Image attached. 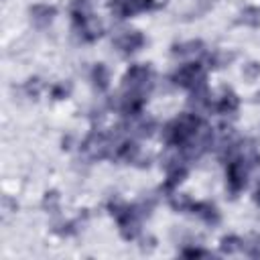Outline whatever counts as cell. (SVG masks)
Returning <instances> with one entry per match:
<instances>
[{"instance_id": "6da1fadb", "label": "cell", "mask_w": 260, "mask_h": 260, "mask_svg": "<svg viewBox=\"0 0 260 260\" xmlns=\"http://www.w3.org/2000/svg\"><path fill=\"white\" fill-rule=\"evenodd\" d=\"M150 209H152V201H148V203L144 201V203H136V205H128L118 197L108 201V211L112 213V217H116L120 236L128 242L140 234V221L150 213Z\"/></svg>"}, {"instance_id": "7a4b0ae2", "label": "cell", "mask_w": 260, "mask_h": 260, "mask_svg": "<svg viewBox=\"0 0 260 260\" xmlns=\"http://www.w3.org/2000/svg\"><path fill=\"white\" fill-rule=\"evenodd\" d=\"M203 120L199 114L193 112H183L179 114L175 120H171L165 130H162V138L169 146L175 148H185L201 130H203Z\"/></svg>"}, {"instance_id": "3957f363", "label": "cell", "mask_w": 260, "mask_h": 260, "mask_svg": "<svg viewBox=\"0 0 260 260\" xmlns=\"http://www.w3.org/2000/svg\"><path fill=\"white\" fill-rule=\"evenodd\" d=\"M152 79H154V73L150 65H142V63L130 65L122 77V93H134V95L148 98L152 89Z\"/></svg>"}, {"instance_id": "277c9868", "label": "cell", "mask_w": 260, "mask_h": 260, "mask_svg": "<svg viewBox=\"0 0 260 260\" xmlns=\"http://www.w3.org/2000/svg\"><path fill=\"white\" fill-rule=\"evenodd\" d=\"M114 150H116V146H114L112 136H108L104 132H91L81 142V152L89 160H102V158L114 156Z\"/></svg>"}, {"instance_id": "5b68a950", "label": "cell", "mask_w": 260, "mask_h": 260, "mask_svg": "<svg viewBox=\"0 0 260 260\" xmlns=\"http://www.w3.org/2000/svg\"><path fill=\"white\" fill-rule=\"evenodd\" d=\"M171 81L179 87H185V89H193L201 83H205V69H203V63L199 61H193V63H185L181 65L173 75H171Z\"/></svg>"}, {"instance_id": "8992f818", "label": "cell", "mask_w": 260, "mask_h": 260, "mask_svg": "<svg viewBox=\"0 0 260 260\" xmlns=\"http://www.w3.org/2000/svg\"><path fill=\"white\" fill-rule=\"evenodd\" d=\"M156 6H158L156 0H112L110 2V10L118 18H130L140 12L154 10Z\"/></svg>"}, {"instance_id": "52a82bcc", "label": "cell", "mask_w": 260, "mask_h": 260, "mask_svg": "<svg viewBox=\"0 0 260 260\" xmlns=\"http://www.w3.org/2000/svg\"><path fill=\"white\" fill-rule=\"evenodd\" d=\"M144 43H146V39L140 30H126L114 39V45L122 55H132V53L140 51L144 47Z\"/></svg>"}, {"instance_id": "ba28073f", "label": "cell", "mask_w": 260, "mask_h": 260, "mask_svg": "<svg viewBox=\"0 0 260 260\" xmlns=\"http://www.w3.org/2000/svg\"><path fill=\"white\" fill-rule=\"evenodd\" d=\"M28 14H30V20H32L35 26L45 28V26H49L55 20L57 8L53 4H35V6H30Z\"/></svg>"}, {"instance_id": "9c48e42d", "label": "cell", "mask_w": 260, "mask_h": 260, "mask_svg": "<svg viewBox=\"0 0 260 260\" xmlns=\"http://www.w3.org/2000/svg\"><path fill=\"white\" fill-rule=\"evenodd\" d=\"M189 213L199 215L207 225H217L219 219H221L217 207H215L213 203H209V201H191V205H189Z\"/></svg>"}, {"instance_id": "30bf717a", "label": "cell", "mask_w": 260, "mask_h": 260, "mask_svg": "<svg viewBox=\"0 0 260 260\" xmlns=\"http://www.w3.org/2000/svg\"><path fill=\"white\" fill-rule=\"evenodd\" d=\"M185 177H187V165H183V162H175V165H171L169 167V173H167V181L162 183V191L165 193H169V195H173V191L185 181Z\"/></svg>"}, {"instance_id": "8fae6325", "label": "cell", "mask_w": 260, "mask_h": 260, "mask_svg": "<svg viewBox=\"0 0 260 260\" xmlns=\"http://www.w3.org/2000/svg\"><path fill=\"white\" fill-rule=\"evenodd\" d=\"M114 156L118 158V160H122V162H136L138 158H140V146L134 142V140H122L118 146H116V150H114Z\"/></svg>"}, {"instance_id": "7c38bea8", "label": "cell", "mask_w": 260, "mask_h": 260, "mask_svg": "<svg viewBox=\"0 0 260 260\" xmlns=\"http://www.w3.org/2000/svg\"><path fill=\"white\" fill-rule=\"evenodd\" d=\"M69 14H71V20H73V26H79L81 22L89 20L93 14H91V6L87 0H71L69 4Z\"/></svg>"}, {"instance_id": "4fadbf2b", "label": "cell", "mask_w": 260, "mask_h": 260, "mask_svg": "<svg viewBox=\"0 0 260 260\" xmlns=\"http://www.w3.org/2000/svg\"><path fill=\"white\" fill-rule=\"evenodd\" d=\"M238 108H240V100L232 89H225L223 95L213 104V110L217 114H234Z\"/></svg>"}, {"instance_id": "5bb4252c", "label": "cell", "mask_w": 260, "mask_h": 260, "mask_svg": "<svg viewBox=\"0 0 260 260\" xmlns=\"http://www.w3.org/2000/svg\"><path fill=\"white\" fill-rule=\"evenodd\" d=\"M91 83L98 91H106L110 87V71L104 63H95L91 69Z\"/></svg>"}, {"instance_id": "9a60e30c", "label": "cell", "mask_w": 260, "mask_h": 260, "mask_svg": "<svg viewBox=\"0 0 260 260\" xmlns=\"http://www.w3.org/2000/svg\"><path fill=\"white\" fill-rule=\"evenodd\" d=\"M240 250H244V240L242 238L232 234V236H223L219 240V252L221 254H236Z\"/></svg>"}, {"instance_id": "2e32d148", "label": "cell", "mask_w": 260, "mask_h": 260, "mask_svg": "<svg viewBox=\"0 0 260 260\" xmlns=\"http://www.w3.org/2000/svg\"><path fill=\"white\" fill-rule=\"evenodd\" d=\"M236 59V53H228V51H215L209 55V65L211 67H225Z\"/></svg>"}, {"instance_id": "e0dca14e", "label": "cell", "mask_w": 260, "mask_h": 260, "mask_svg": "<svg viewBox=\"0 0 260 260\" xmlns=\"http://www.w3.org/2000/svg\"><path fill=\"white\" fill-rule=\"evenodd\" d=\"M240 22L242 24H250V26H258L260 24V8H256V6L244 8L242 14H240Z\"/></svg>"}, {"instance_id": "ac0fdd59", "label": "cell", "mask_w": 260, "mask_h": 260, "mask_svg": "<svg viewBox=\"0 0 260 260\" xmlns=\"http://www.w3.org/2000/svg\"><path fill=\"white\" fill-rule=\"evenodd\" d=\"M201 49H203V43L201 41H189V43L175 45L173 47V53L175 55H193V53H199Z\"/></svg>"}, {"instance_id": "d6986e66", "label": "cell", "mask_w": 260, "mask_h": 260, "mask_svg": "<svg viewBox=\"0 0 260 260\" xmlns=\"http://www.w3.org/2000/svg\"><path fill=\"white\" fill-rule=\"evenodd\" d=\"M59 201H61L59 191H55V189H53V191H47V193H45V197H43V203H41V205H43V209H45L47 213H49V211H51V213H55V211L59 209Z\"/></svg>"}, {"instance_id": "ffe728a7", "label": "cell", "mask_w": 260, "mask_h": 260, "mask_svg": "<svg viewBox=\"0 0 260 260\" xmlns=\"http://www.w3.org/2000/svg\"><path fill=\"white\" fill-rule=\"evenodd\" d=\"M132 128H134V132H136L138 136H150L152 130H154V120H152V118H142V120H138Z\"/></svg>"}, {"instance_id": "44dd1931", "label": "cell", "mask_w": 260, "mask_h": 260, "mask_svg": "<svg viewBox=\"0 0 260 260\" xmlns=\"http://www.w3.org/2000/svg\"><path fill=\"white\" fill-rule=\"evenodd\" d=\"M69 91H71V85H69V83H57V85H53L51 95H53L55 100H63V98L69 95Z\"/></svg>"}, {"instance_id": "7402d4cb", "label": "cell", "mask_w": 260, "mask_h": 260, "mask_svg": "<svg viewBox=\"0 0 260 260\" xmlns=\"http://www.w3.org/2000/svg\"><path fill=\"white\" fill-rule=\"evenodd\" d=\"M260 75V63H256V61H252V63H248V65H244V77L246 79H250V81H254L256 77Z\"/></svg>"}, {"instance_id": "603a6c76", "label": "cell", "mask_w": 260, "mask_h": 260, "mask_svg": "<svg viewBox=\"0 0 260 260\" xmlns=\"http://www.w3.org/2000/svg\"><path fill=\"white\" fill-rule=\"evenodd\" d=\"M39 89H41V81H39L37 77L28 79V81L24 83V91H26L30 98H37V95H39Z\"/></svg>"}, {"instance_id": "cb8c5ba5", "label": "cell", "mask_w": 260, "mask_h": 260, "mask_svg": "<svg viewBox=\"0 0 260 260\" xmlns=\"http://www.w3.org/2000/svg\"><path fill=\"white\" fill-rule=\"evenodd\" d=\"M181 254H183L185 258H201V256H209V252L203 250V248H183Z\"/></svg>"}, {"instance_id": "d4e9b609", "label": "cell", "mask_w": 260, "mask_h": 260, "mask_svg": "<svg viewBox=\"0 0 260 260\" xmlns=\"http://www.w3.org/2000/svg\"><path fill=\"white\" fill-rule=\"evenodd\" d=\"M256 248H252V250H248V254L252 256V258H260V244H254Z\"/></svg>"}, {"instance_id": "484cf974", "label": "cell", "mask_w": 260, "mask_h": 260, "mask_svg": "<svg viewBox=\"0 0 260 260\" xmlns=\"http://www.w3.org/2000/svg\"><path fill=\"white\" fill-rule=\"evenodd\" d=\"M254 201L260 205V183H258V187H256V191H254Z\"/></svg>"}]
</instances>
